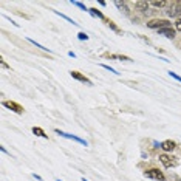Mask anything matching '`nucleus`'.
Masks as SVG:
<instances>
[{
    "mask_svg": "<svg viewBox=\"0 0 181 181\" xmlns=\"http://www.w3.org/2000/svg\"><path fill=\"white\" fill-rule=\"evenodd\" d=\"M147 26L153 30H163V28H170V22L166 19H155V20H150L147 23Z\"/></svg>",
    "mask_w": 181,
    "mask_h": 181,
    "instance_id": "1",
    "label": "nucleus"
},
{
    "mask_svg": "<svg viewBox=\"0 0 181 181\" xmlns=\"http://www.w3.org/2000/svg\"><path fill=\"white\" fill-rule=\"evenodd\" d=\"M159 161H161V164H163L164 167H173V166H177L178 164V161L175 156H170V155H166V153H163V155H159Z\"/></svg>",
    "mask_w": 181,
    "mask_h": 181,
    "instance_id": "2",
    "label": "nucleus"
},
{
    "mask_svg": "<svg viewBox=\"0 0 181 181\" xmlns=\"http://www.w3.org/2000/svg\"><path fill=\"white\" fill-rule=\"evenodd\" d=\"M144 177L152 178V180H155V181H166L163 172H159V169H149V170H146L144 172Z\"/></svg>",
    "mask_w": 181,
    "mask_h": 181,
    "instance_id": "3",
    "label": "nucleus"
},
{
    "mask_svg": "<svg viewBox=\"0 0 181 181\" xmlns=\"http://www.w3.org/2000/svg\"><path fill=\"white\" fill-rule=\"evenodd\" d=\"M56 133H57V135H60V136H64V138H68V139H73V141H76V143L82 144V146H85V147L88 146V144H87V141H85V139L79 138V136H75V135H70V133H65V132L59 130V129H56Z\"/></svg>",
    "mask_w": 181,
    "mask_h": 181,
    "instance_id": "4",
    "label": "nucleus"
},
{
    "mask_svg": "<svg viewBox=\"0 0 181 181\" xmlns=\"http://www.w3.org/2000/svg\"><path fill=\"white\" fill-rule=\"evenodd\" d=\"M180 14H181V3H178V2L172 3L170 8L167 9V16H169V17H177Z\"/></svg>",
    "mask_w": 181,
    "mask_h": 181,
    "instance_id": "5",
    "label": "nucleus"
},
{
    "mask_svg": "<svg viewBox=\"0 0 181 181\" xmlns=\"http://www.w3.org/2000/svg\"><path fill=\"white\" fill-rule=\"evenodd\" d=\"M3 107H6V109H9V110H12V111H16V113H23V109L20 107L17 102H12V101H5L3 102Z\"/></svg>",
    "mask_w": 181,
    "mask_h": 181,
    "instance_id": "6",
    "label": "nucleus"
},
{
    "mask_svg": "<svg viewBox=\"0 0 181 181\" xmlns=\"http://www.w3.org/2000/svg\"><path fill=\"white\" fill-rule=\"evenodd\" d=\"M175 147H177V143H175V141L167 139V141H163V143H161V149L166 150V152H172Z\"/></svg>",
    "mask_w": 181,
    "mask_h": 181,
    "instance_id": "7",
    "label": "nucleus"
},
{
    "mask_svg": "<svg viewBox=\"0 0 181 181\" xmlns=\"http://www.w3.org/2000/svg\"><path fill=\"white\" fill-rule=\"evenodd\" d=\"M70 75H71V77H73V79H77V80H80V82H85V84L91 85V80H90L88 77H85L84 75H80L79 71H71Z\"/></svg>",
    "mask_w": 181,
    "mask_h": 181,
    "instance_id": "8",
    "label": "nucleus"
},
{
    "mask_svg": "<svg viewBox=\"0 0 181 181\" xmlns=\"http://www.w3.org/2000/svg\"><path fill=\"white\" fill-rule=\"evenodd\" d=\"M158 33H159L161 36H166V37H169V39H173V37H175V30H172V28L158 30Z\"/></svg>",
    "mask_w": 181,
    "mask_h": 181,
    "instance_id": "9",
    "label": "nucleus"
},
{
    "mask_svg": "<svg viewBox=\"0 0 181 181\" xmlns=\"http://www.w3.org/2000/svg\"><path fill=\"white\" fill-rule=\"evenodd\" d=\"M33 133H34L36 136H40V138H46V133L40 129V127H33Z\"/></svg>",
    "mask_w": 181,
    "mask_h": 181,
    "instance_id": "10",
    "label": "nucleus"
},
{
    "mask_svg": "<svg viewBox=\"0 0 181 181\" xmlns=\"http://www.w3.org/2000/svg\"><path fill=\"white\" fill-rule=\"evenodd\" d=\"M149 2H136V8L139 11H147V8H149Z\"/></svg>",
    "mask_w": 181,
    "mask_h": 181,
    "instance_id": "11",
    "label": "nucleus"
},
{
    "mask_svg": "<svg viewBox=\"0 0 181 181\" xmlns=\"http://www.w3.org/2000/svg\"><path fill=\"white\" fill-rule=\"evenodd\" d=\"M152 6H155V8H163V6L167 5V2H164V0H155V2H150Z\"/></svg>",
    "mask_w": 181,
    "mask_h": 181,
    "instance_id": "12",
    "label": "nucleus"
},
{
    "mask_svg": "<svg viewBox=\"0 0 181 181\" xmlns=\"http://www.w3.org/2000/svg\"><path fill=\"white\" fill-rule=\"evenodd\" d=\"M53 11H54V9H53ZM54 14H57V16H60V17H62V19H65L67 20V22H70V23H73V25H77L76 22H75V20H73V19H70L68 16H65V14H60V12L59 11H54Z\"/></svg>",
    "mask_w": 181,
    "mask_h": 181,
    "instance_id": "13",
    "label": "nucleus"
},
{
    "mask_svg": "<svg viewBox=\"0 0 181 181\" xmlns=\"http://www.w3.org/2000/svg\"><path fill=\"white\" fill-rule=\"evenodd\" d=\"M88 12L90 14H93V16H96V17H99V19H104V14L101 11H98L96 8H91V9H88Z\"/></svg>",
    "mask_w": 181,
    "mask_h": 181,
    "instance_id": "14",
    "label": "nucleus"
},
{
    "mask_svg": "<svg viewBox=\"0 0 181 181\" xmlns=\"http://www.w3.org/2000/svg\"><path fill=\"white\" fill-rule=\"evenodd\" d=\"M101 67H102V68H105V70H109L110 73H113V75H119V73L115 70V68H111L110 65H105V64H101Z\"/></svg>",
    "mask_w": 181,
    "mask_h": 181,
    "instance_id": "15",
    "label": "nucleus"
},
{
    "mask_svg": "<svg viewBox=\"0 0 181 181\" xmlns=\"http://www.w3.org/2000/svg\"><path fill=\"white\" fill-rule=\"evenodd\" d=\"M28 40H30V42H31V43H34V45L37 46V48H40V50H43V51H50L48 48H45V46H43V45H40V43H37V42H36V40H33V39H28Z\"/></svg>",
    "mask_w": 181,
    "mask_h": 181,
    "instance_id": "16",
    "label": "nucleus"
},
{
    "mask_svg": "<svg viewBox=\"0 0 181 181\" xmlns=\"http://www.w3.org/2000/svg\"><path fill=\"white\" fill-rule=\"evenodd\" d=\"M71 3H73V5H76L77 8H80V9H84V11H88V9H87V6H85L84 3H80V2H76V0L73 2V0H71Z\"/></svg>",
    "mask_w": 181,
    "mask_h": 181,
    "instance_id": "17",
    "label": "nucleus"
},
{
    "mask_svg": "<svg viewBox=\"0 0 181 181\" xmlns=\"http://www.w3.org/2000/svg\"><path fill=\"white\" fill-rule=\"evenodd\" d=\"M115 5L118 6L119 9H125V11H127V8H125V3H124V2H115Z\"/></svg>",
    "mask_w": 181,
    "mask_h": 181,
    "instance_id": "18",
    "label": "nucleus"
},
{
    "mask_svg": "<svg viewBox=\"0 0 181 181\" xmlns=\"http://www.w3.org/2000/svg\"><path fill=\"white\" fill-rule=\"evenodd\" d=\"M77 39H79V40H87V39H88V36H87L85 33H79V34H77Z\"/></svg>",
    "mask_w": 181,
    "mask_h": 181,
    "instance_id": "19",
    "label": "nucleus"
},
{
    "mask_svg": "<svg viewBox=\"0 0 181 181\" xmlns=\"http://www.w3.org/2000/svg\"><path fill=\"white\" fill-rule=\"evenodd\" d=\"M169 75H170V76H172L173 79H177V80H178V82H181V76H178V75H177V73H173V71H169Z\"/></svg>",
    "mask_w": 181,
    "mask_h": 181,
    "instance_id": "20",
    "label": "nucleus"
},
{
    "mask_svg": "<svg viewBox=\"0 0 181 181\" xmlns=\"http://www.w3.org/2000/svg\"><path fill=\"white\" fill-rule=\"evenodd\" d=\"M107 23H109V26H110V28H113L115 31H119V28H118V26H116L115 23H113V22H107Z\"/></svg>",
    "mask_w": 181,
    "mask_h": 181,
    "instance_id": "21",
    "label": "nucleus"
},
{
    "mask_svg": "<svg viewBox=\"0 0 181 181\" xmlns=\"http://www.w3.org/2000/svg\"><path fill=\"white\" fill-rule=\"evenodd\" d=\"M175 26H177V30H178V31H181V17H180V19L177 20V23H175Z\"/></svg>",
    "mask_w": 181,
    "mask_h": 181,
    "instance_id": "22",
    "label": "nucleus"
},
{
    "mask_svg": "<svg viewBox=\"0 0 181 181\" xmlns=\"http://www.w3.org/2000/svg\"><path fill=\"white\" fill-rule=\"evenodd\" d=\"M33 177H34L36 180H39V181H43V180H42V177H39V175H36V173H33Z\"/></svg>",
    "mask_w": 181,
    "mask_h": 181,
    "instance_id": "23",
    "label": "nucleus"
},
{
    "mask_svg": "<svg viewBox=\"0 0 181 181\" xmlns=\"http://www.w3.org/2000/svg\"><path fill=\"white\" fill-rule=\"evenodd\" d=\"M57 181H62V180H57Z\"/></svg>",
    "mask_w": 181,
    "mask_h": 181,
    "instance_id": "24",
    "label": "nucleus"
}]
</instances>
